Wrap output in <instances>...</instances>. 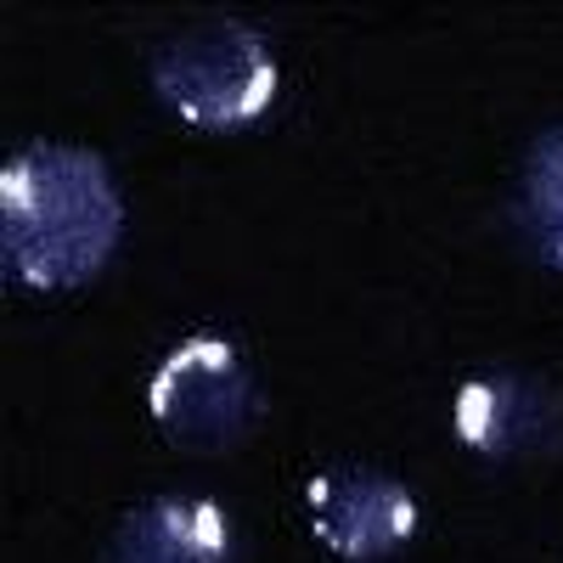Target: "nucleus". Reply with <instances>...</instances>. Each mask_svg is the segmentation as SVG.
I'll return each instance as SVG.
<instances>
[{
	"label": "nucleus",
	"mask_w": 563,
	"mask_h": 563,
	"mask_svg": "<svg viewBox=\"0 0 563 563\" xmlns=\"http://www.w3.org/2000/svg\"><path fill=\"white\" fill-rule=\"evenodd\" d=\"M119 231L124 203L97 153L45 141L0 175V260L18 288H79L113 260Z\"/></svg>",
	"instance_id": "f257e3e1"
},
{
	"label": "nucleus",
	"mask_w": 563,
	"mask_h": 563,
	"mask_svg": "<svg viewBox=\"0 0 563 563\" xmlns=\"http://www.w3.org/2000/svg\"><path fill=\"white\" fill-rule=\"evenodd\" d=\"M276 85L282 74H276L271 45L231 18L169 34L153 57V90L175 119L198 124V130L254 124L276 102Z\"/></svg>",
	"instance_id": "f03ea898"
},
{
	"label": "nucleus",
	"mask_w": 563,
	"mask_h": 563,
	"mask_svg": "<svg viewBox=\"0 0 563 563\" xmlns=\"http://www.w3.org/2000/svg\"><path fill=\"white\" fill-rule=\"evenodd\" d=\"M147 411L169 445L192 456H220L260 429L265 395L238 344L198 333L158 361L147 384Z\"/></svg>",
	"instance_id": "7ed1b4c3"
},
{
	"label": "nucleus",
	"mask_w": 563,
	"mask_h": 563,
	"mask_svg": "<svg viewBox=\"0 0 563 563\" xmlns=\"http://www.w3.org/2000/svg\"><path fill=\"white\" fill-rule=\"evenodd\" d=\"M456 440L496 462H536L563 451V395L525 372H479L456 389Z\"/></svg>",
	"instance_id": "20e7f679"
},
{
	"label": "nucleus",
	"mask_w": 563,
	"mask_h": 563,
	"mask_svg": "<svg viewBox=\"0 0 563 563\" xmlns=\"http://www.w3.org/2000/svg\"><path fill=\"white\" fill-rule=\"evenodd\" d=\"M305 507H310L316 541L350 563L389 558L417 530L411 490L378 474V467H327V474L305 485Z\"/></svg>",
	"instance_id": "39448f33"
},
{
	"label": "nucleus",
	"mask_w": 563,
	"mask_h": 563,
	"mask_svg": "<svg viewBox=\"0 0 563 563\" xmlns=\"http://www.w3.org/2000/svg\"><path fill=\"white\" fill-rule=\"evenodd\" d=\"M102 563H238V541L214 501L158 496L119 519Z\"/></svg>",
	"instance_id": "423d86ee"
},
{
	"label": "nucleus",
	"mask_w": 563,
	"mask_h": 563,
	"mask_svg": "<svg viewBox=\"0 0 563 563\" xmlns=\"http://www.w3.org/2000/svg\"><path fill=\"white\" fill-rule=\"evenodd\" d=\"M519 214H525V231L536 238V249L563 265V124L547 130L525 158Z\"/></svg>",
	"instance_id": "0eeeda50"
}]
</instances>
